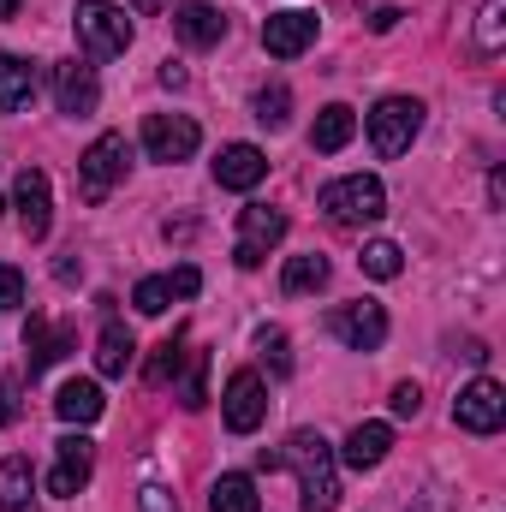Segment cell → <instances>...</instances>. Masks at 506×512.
<instances>
[{"label": "cell", "mask_w": 506, "mask_h": 512, "mask_svg": "<svg viewBox=\"0 0 506 512\" xmlns=\"http://www.w3.org/2000/svg\"><path fill=\"white\" fill-rule=\"evenodd\" d=\"M292 471L298 477V507L304 512H334L340 507V459L334 447L316 435V429H292L286 447H274V471Z\"/></svg>", "instance_id": "obj_1"}, {"label": "cell", "mask_w": 506, "mask_h": 512, "mask_svg": "<svg viewBox=\"0 0 506 512\" xmlns=\"http://www.w3.org/2000/svg\"><path fill=\"white\" fill-rule=\"evenodd\" d=\"M316 209H322L334 227H370V221L387 215V191H381V179H370V173H346V179L322 185Z\"/></svg>", "instance_id": "obj_2"}, {"label": "cell", "mask_w": 506, "mask_h": 512, "mask_svg": "<svg viewBox=\"0 0 506 512\" xmlns=\"http://www.w3.org/2000/svg\"><path fill=\"white\" fill-rule=\"evenodd\" d=\"M126 167H131V143L120 131H102L78 155V191H84V203H108V191L126 179Z\"/></svg>", "instance_id": "obj_3"}, {"label": "cell", "mask_w": 506, "mask_h": 512, "mask_svg": "<svg viewBox=\"0 0 506 512\" xmlns=\"http://www.w3.org/2000/svg\"><path fill=\"white\" fill-rule=\"evenodd\" d=\"M72 24H78V42L90 54H102V60H114V54L131 48V18L114 0H78L72 6Z\"/></svg>", "instance_id": "obj_4"}, {"label": "cell", "mask_w": 506, "mask_h": 512, "mask_svg": "<svg viewBox=\"0 0 506 512\" xmlns=\"http://www.w3.org/2000/svg\"><path fill=\"white\" fill-rule=\"evenodd\" d=\"M417 131H423V102L417 96H387L370 108V143H376V155H405L411 143H417Z\"/></svg>", "instance_id": "obj_5"}, {"label": "cell", "mask_w": 506, "mask_h": 512, "mask_svg": "<svg viewBox=\"0 0 506 512\" xmlns=\"http://www.w3.org/2000/svg\"><path fill=\"white\" fill-rule=\"evenodd\" d=\"M328 334H334L346 352H381V340H387V310L370 304V298L340 304V310L328 316Z\"/></svg>", "instance_id": "obj_6"}, {"label": "cell", "mask_w": 506, "mask_h": 512, "mask_svg": "<svg viewBox=\"0 0 506 512\" xmlns=\"http://www.w3.org/2000/svg\"><path fill=\"white\" fill-rule=\"evenodd\" d=\"M453 423L471 429V435H495V429L506 423V387L489 382V376H477L471 387H459V399H453Z\"/></svg>", "instance_id": "obj_7"}, {"label": "cell", "mask_w": 506, "mask_h": 512, "mask_svg": "<svg viewBox=\"0 0 506 512\" xmlns=\"http://www.w3.org/2000/svg\"><path fill=\"white\" fill-rule=\"evenodd\" d=\"M197 143H203V131L197 120H185V114H149L143 120V149H149V161H191L197 155Z\"/></svg>", "instance_id": "obj_8"}, {"label": "cell", "mask_w": 506, "mask_h": 512, "mask_svg": "<svg viewBox=\"0 0 506 512\" xmlns=\"http://www.w3.org/2000/svg\"><path fill=\"white\" fill-rule=\"evenodd\" d=\"M316 30H322L316 12H304V6H280V12H268V24H262V48H268L274 60H298V54L316 42Z\"/></svg>", "instance_id": "obj_9"}, {"label": "cell", "mask_w": 506, "mask_h": 512, "mask_svg": "<svg viewBox=\"0 0 506 512\" xmlns=\"http://www.w3.org/2000/svg\"><path fill=\"white\" fill-rule=\"evenodd\" d=\"M280 239H286V215L268 209V203H251V209L239 215V245H233L239 268H262V256L274 251Z\"/></svg>", "instance_id": "obj_10"}, {"label": "cell", "mask_w": 506, "mask_h": 512, "mask_svg": "<svg viewBox=\"0 0 506 512\" xmlns=\"http://www.w3.org/2000/svg\"><path fill=\"white\" fill-rule=\"evenodd\" d=\"M96 471V441L90 435H60L54 441V471H48V495H78Z\"/></svg>", "instance_id": "obj_11"}, {"label": "cell", "mask_w": 506, "mask_h": 512, "mask_svg": "<svg viewBox=\"0 0 506 512\" xmlns=\"http://www.w3.org/2000/svg\"><path fill=\"white\" fill-rule=\"evenodd\" d=\"M221 417H227L233 435H251L256 423L268 417V387H262L256 370H239V376L227 382V393H221Z\"/></svg>", "instance_id": "obj_12"}, {"label": "cell", "mask_w": 506, "mask_h": 512, "mask_svg": "<svg viewBox=\"0 0 506 512\" xmlns=\"http://www.w3.org/2000/svg\"><path fill=\"white\" fill-rule=\"evenodd\" d=\"M12 209H18V221H24V239H48V227H54V197H48V173H42V167H24V173H18Z\"/></svg>", "instance_id": "obj_13"}, {"label": "cell", "mask_w": 506, "mask_h": 512, "mask_svg": "<svg viewBox=\"0 0 506 512\" xmlns=\"http://www.w3.org/2000/svg\"><path fill=\"white\" fill-rule=\"evenodd\" d=\"M96 102H102L96 66H84V60H60V66H54V108H60V114H96Z\"/></svg>", "instance_id": "obj_14"}, {"label": "cell", "mask_w": 506, "mask_h": 512, "mask_svg": "<svg viewBox=\"0 0 506 512\" xmlns=\"http://www.w3.org/2000/svg\"><path fill=\"white\" fill-rule=\"evenodd\" d=\"M262 179H268V155L256 143H227L215 155V185L221 191H256Z\"/></svg>", "instance_id": "obj_15"}, {"label": "cell", "mask_w": 506, "mask_h": 512, "mask_svg": "<svg viewBox=\"0 0 506 512\" xmlns=\"http://www.w3.org/2000/svg\"><path fill=\"white\" fill-rule=\"evenodd\" d=\"M78 346V328H54L48 316H30L24 322V352H30V376H42V370H54L66 352Z\"/></svg>", "instance_id": "obj_16"}, {"label": "cell", "mask_w": 506, "mask_h": 512, "mask_svg": "<svg viewBox=\"0 0 506 512\" xmlns=\"http://www.w3.org/2000/svg\"><path fill=\"white\" fill-rule=\"evenodd\" d=\"M173 30H179V42H191V48H215V42L227 36V18H221L209 0H191V6L173 12Z\"/></svg>", "instance_id": "obj_17"}, {"label": "cell", "mask_w": 506, "mask_h": 512, "mask_svg": "<svg viewBox=\"0 0 506 512\" xmlns=\"http://www.w3.org/2000/svg\"><path fill=\"white\" fill-rule=\"evenodd\" d=\"M0 512H36V471L24 453L0 459Z\"/></svg>", "instance_id": "obj_18"}, {"label": "cell", "mask_w": 506, "mask_h": 512, "mask_svg": "<svg viewBox=\"0 0 506 512\" xmlns=\"http://www.w3.org/2000/svg\"><path fill=\"white\" fill-rule=\"evenodd\" d=\"M387 447H393V429H387V423H358V429L346 435L340 459H346L352 471H376L381 459H387Z\"/></svg>", "instance_id": "obj_19"}, {"label": "cell", "mask_w": 506, "mask_h": 512, "mask_svg": "<svg viewBox=\"0 0 506 512\" xmlns=\"http://www.w3.org/2000/svg\"><path fill=\"white\" fill-rule=\"evenodd\" d=\"M352 137H358V114H352L346 102H328V108L316 114V126H310V143H316L322 155H340Z\"/></svg>", "instance_id": "obj_20"}, {"label": "cell", "mask_w": 506, "mask_h": 512, "mask_svg": "<svg viewBox=\"0 0 506 512\" xmlns=\"http://www.w3.org/2000/svg\"><path fill=\"white\" fill-rule=\"evenodd\" d=\"M131 358H137V340H131V328L108 316V322H102V340H96V370H102V376H126Z\"/></svg>", "instance_id": "obj_21"}, {"label": "cell", "mask_w": 506, "mask_h": 512, "mask_svg": "<svg viewBox=\"0 0 506 512\" xmlns=\"http://www.w3.org/2000/svg\"><path fill=\"white\" fill-rule=\"evenodd\" d=\"M30 96H36V66L18 60V54H0V114L24 108Z\"/></svg>", "instance_id": "obj_22"}, {"label": "cell", "mask_w": 506, "mask_h": 512, "mask_svg": "<svg viewBox=\"0 0 506 512\" xmlns=\"http://www.w3.org/2000/svg\"><path fill=\"white\" fill-rule=\"evenodd\" d=\"M102 405H108V399H102V387L96 382H66L60 387V399H54V411H60L66 423H96Z\"/></svg>", "instance_id": "obj_23"}, {"label": "cell", "mask_w": 506, "mask_h": 512, "mask_svg": "<svg viewBox=\"0 0 506 512\" xmlns=\"http://www.w3.org/2000/svg\"><path fill=\"white\" fill-rule=\"evenodd\" d=\"M209 512H262V501H256V483L245 477V471H227V477L209 489Z\"/></svg>", "instance_id": "obj_24"}, {"label": "cell", "mask_w": 506, "mask_h": 512, "mask_svg": "<svg viewBox=\"0 0 506 512\" xmlns=\"http://www.w3.org/2000/svg\"><path fill=\"white\" fill-rule=\"evenodd\" d=\"M316 286H328V256L304 251V256H286V268H280V292H316Z\"/></svg>", "instance_id": "obj_25"}, {"label": "cell", "mask_w": 506, "mask_h": 512, "mask_svg": "<svg viewBox=\"0 0 506 512\" xmlns=\"http://www.w3.org/2000/svg\"><path fill=\"white\" fill-rule=\"evenodd\" d=\"M179 364H185V328H173L161 346H155V358H149V370H143V382L149 387H167L179 376Z\"/></svg>", "instance_id": "obj_26"}, {"label": "cell", "mask_w": 506, "mask_h": 512, "mask_svg": "<svg viewBox=\"0 0 506 512\" xmlns=\"http://www.w3.org/2000/svg\"><path fill=\"white\" fill-rule=\"evenodd\" d=\"M471 48H477L483 60H495V54L506 48V0H489V6H483V18H477V42H471Z\"/></svg>", "instance_id": "obj_27"}, {"label": "cell", "mask_w": 506, "mask_h": 512, "mask_svg": "<svg viewBox=\"0 0 506 512\" xmlns=\"http://www.w3.org/2000/svg\"><path fill=\"white\" fill-rule=\"evenodd\" d=\"M358 268H364L370 280H393V274L405 268V256H399V245H387V239H370L364 256H358Z\"/></svg>", "instance_id": "obj_28"}, {"label": "cell", "mask_w": 506, "mask_h": 512, "mask_svg": "<svg viewBox=\"0 0 506 512\" xmlns=\"http://www.w3.org/2000/svg\"><path fill=\"white\" fill-rule=\"evenodd\" d=\"M256 120L268 131H280L286 120H292V90L286 84H268V90H256Z\"/></svg>", "instance_id": "obj_29"}, {"label": "cell", "mask_w": 506, "mask_h": 512, "mask_svg": "<svg viewBox=\"0 0 506 512\" xmlns=\"http://www.w3.org/2000/svg\"><path fill=\"white\" fill-rule=\"evenodd\" d=\"M131 304H137L143 316H161V310L173 304V286H167V274H149V280H137V286H131Z\"/></svg>", "instance_id": "obj_30"}, {"label": "cell", "mask_w": 506, "mask_h": 512, "mask_svg": "<svg viewBox=\"0 0 506 512\" xmlns=\"http://www.w3.org/2000/svg\"><path fill=\"white\" fill-rule=\"evenodd\" d=\"M209 352H191V376H185V411H203L209 405Z\"/></svg>", "instance_id": "obj_31"}, {"label": "cell", "mask_w": 506, "mask_h": 512, "mask_svg": "<svg viewBox=\"0 0 506 512\" xmlns=\"http://www.w3.org/2000/svg\"><path fill=\"white\" fill-rule=\"evenodd\" d=\"M256 346H262V358H268L274 376H292V352H286V334H280V328H262Z\"/></svg>", "instance_id": "obj_32"}, {"label": "cell", "mask_w": 506, "mask_h": 512, "mask_svg": "<svg viewBox=\"0 0 506 512\" xmlns=\"http://www.w3.org/2000/svg\"><path fill=\"white\" fill-rule=\"evenodd\" d=\"M24 304V274L12 262H0V310H18Z\"/></svg>", "instance_id": "obj_33"}, {"label": "cell", "mask_w": 506, "mask_h": 512, "mask_svg": "<svg viewBox=\"0 0 506 512\" xmlns=\"http://www.w3.org/2000/svg\"><path fill=\"white\" fill-rule=\"evenodd\" d=\"M387 405H393V417H417V411H423V387H417V382H399Z\"/></svg>", "instance_id": "obj_34"}, {"label": "cell", "mask_w": 506, "mask_h": 512, "mask_svg": "<svg viewBox=\"0 0 506 512\" xmlns=\"http://www.w3.org/2000/svg\"><path fill=\"white\" fill-rule=\"evenodd\" d=\"M167 286H173V298H197V286H203V274H197L191 262H179V268L167 274Z\"/></svg>", "instance_id": "obj_35"}, {"label": "cell", "mask_w": 506, "mask_h": 512, "mask_svg": "<svg viewBox=\"0 0 506 512\" xmlns=\"http://www.w3.org/2000/svg\"><path fill=\"white\" fill-rule=\"evenodd\" d=\"M18 423V376H0V429Z\"/></svg>", "instance_id": "obj_36"}, {"label": "cell", "mask_w": 506, "mask_h": 512, "mask_svg": "<svg viewBox=\"0 0 506 512\" xmlns=\"http://www.w3.org/2000/svg\"><path fill=\"white\" fill-rule=\"evenodd\" d=\"M137 501H143V512H179V501H173L161 483H143V495H137Z\"/></svg>", "instance_id": "obj_37"}, {"label": "cell", "mask_w": 506, "mask_h": 512, "mask_svg": "<svg viewBox=\"0 0 506 512\" xmlns=\"http://www.w3.org/2000/svg\"><path fill=\"white\" fill-rule=\"evenodd\" d=\"M399 24V6H376V18H370V30H393Z\"/></svg>", "instance_id": "obj_38"}, {"label": "cell", "mask_w": 506, "mask_h": 512, "mask_svg": "<svg viewBox=\"0 0 506 512\" xmlns=\"http://www.w3.org/2000/svg\"><path fill=\"white\" fill-rule=\"evenodd\" d=\"M405 512H453V507H447V495H423L417 507H405Z\"/></svg>", "instance_id": "obj_39"}, {"label": "cell", "mask_w": 506, "mask_h": 512, "mask_svg": "<svg viewBox=\"0 0 506 512\" xmlns=\"http://www.w3.org/2000/svg\"><path fill=\"white\" fill-rule=\"evenodd\" d=\"M489 203H495V209L506 203V173H489Z\"/></svg>", "instance_id": "obj_40"}, {"label": "cell", "mask_w": 506, "mask_h": 512, "mask_svg": "<svg viewBox=\"0 0 506 512\" xmlns=\"http://www.w3.org/2000/svg\"><path fill=\"white\" fill-rule=\"evenodd\" d=\"M131 6H137V12H161L167 0H131Z\"/></svg>", "instance_id": "obj_41"}, {"label": "cell", "mask_w": 506, "mask_h": 512, "mask_svg": "<svg viewBox=\"0 0 506 512\" xmlns=\"http://www.w3.org/2000/svg\"><path fill=\"white\" fill-rule=\"evenodd\" d=\"M18 6H24V0H0V18H12V12H18Z\"/></svg>", "instance_id": "obj_42"}, {"label": "cell", "mask_w": 506, "mask_h": 512, "mask_svg": "<svg viewBox=\"0 0 506 512\" xmlns=\"http://www.w3.org/2000/svg\"><path fill=\"white\" fill-rule=\"evenodd\" d=\"M0 209H6V203H0Z\"/></svg>", "instance_id": "obj_43"}]
</instances>
